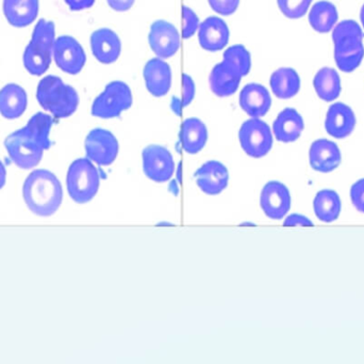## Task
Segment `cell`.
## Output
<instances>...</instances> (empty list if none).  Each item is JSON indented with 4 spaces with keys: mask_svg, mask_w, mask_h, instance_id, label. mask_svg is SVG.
<instances>
[{
    "mask_svg": "<svg viewBox=\"0 0 364 364\" xmlns=\"http://www.w3.org/2000/svg\"><path fill=\"white\" fill-rule=\"evenodd\" d=\"M23 197L28 209L40 217H50L61 207L63 188L51 171H32L23 182Z\"/></svg>",
    "mask_w": 364,
    "mask_h": 364,
    "instance_id": "6da1fadb",
    "label": "cell"
},
{
    "mask_svg": "<svg viewBox=\"0 0 364 364\" xmlns=\"http://www.w3.org/2000/svg\"><path fill=\"white\" fill-rule=\"evenodd\" d=\"M336 64L340 71L352 73L364 58L363 32L354 19L340 21L333 29Z\"/></svg>",
    "mask_w": 364,
    "mask_h": 364,
    "instance_id": "7a4b0ae2",
    "label": "cell"
},
{
    "mask_svg": "<svg viewBox=\"0 0 364 364\" xmlns=\"http://www.w3.org/2000/svg\"><path fill=\"white\" fill-rule=\"evenodd\" d=\"M36 100L43 109L57 119L74 115L80 102L78 92L55 75L41 79L36 88Z\"/></svg>",
    "mask_w": 364,
    "mask_h": 364,
    "instance_id": "3957f363",
    "label": "cell"
},
{
    "mask_svg": "<svg viewBox=\"0 0 364 364\" xmlns=\"http://www.w3.org/2000/svg\"><path fill=\"white\" fill-rule=\"evenodd\" d=\"M100 185V171L89 158H78L70 164L66 187L73 201L78 204L90 202L97 194Z\"/></svg>",
    "mask_w": 364,
    "mask_h": 364,
    "instance_id": "277c9868",
    "label": "cell"
},
{
    "mask_svg": "<svg viewBox=\"0 0 364 364\" xmlns=\"http://www.w3.org/2000/svg\"><path fill=\"white\" fill-rule=\"evenodd\" d=\"M132 104L134 96L129 85L121 80L111 81L94 100L91 113L100 119H114L132 108Z\"/></svg>",
    "mask_w": 364,
    "mask_h": 364,
    "instance_id": "5b68a950",
    "label": "cell"
},
{
    "mask_svg": "<svg viewBox=\"0 0 364 364\" xmlns=\"http://www.w3.org/2000/svg\"><path fill=\"white\" fill-rule=\"evenodd\" d=\"M4 147L11 160L23 170L38 166L45 151L25 128L9 135L4 140Z\"/></svg>",
    "mask_w": 364,
    "mask_h": 364,
    "instance_id": "8992f818",
    "label": "cell"
},
{
    "mask_svg": "<svg viewBox=\"0 0 364 364\" xmlns=\"http://www.w3.org/2000/svg\"><path fill=\"white\" fill-rule=\"evenodd\" d=\"M239 140L242 149L248 156L261 158L269 153L274 139L267 123L260 118H252L240 128Z\"/></svg>",
    "mask_w": 364,
    "mask_h": 364,
    "instance_id": "52a82bcc",
    "label": "cell"
},
{
    "mask_svg": "<svg viewBox=\"0 0 364 364\" xmlns=\"http://www.w3.org/2000/svg\"><path fill=\"white\" fill-rule=\"evenodd\" d=\"M85 155L98 166H110L119 155V145L117 137L105 128H94L85 141Z\"/></svg>",
    "mask_w": 364,
    "mask_h": 364,
    "instance_id": "ba28073f",
    "label": "cell"
},
{
    "mask_svg": "<svg viewBox=\"0 0 364 364\" xmlns=\"http://www.w3.org/2000/svg\"><path fill=\"white\" fill-rule=\"evenodd\" d=\"M143 171L156 183H166L175 173V162L172 153L159 145H151L142 152Z\"/></svg>",
    "mask_w": 364,
    "mask_h": 364,
    "instance_id": "9c48e42d",
    "label": "cell"
},
{
    "mask_svg": "<svg viewBox=\"0 0 364 364\" xmlns=\"http://www.w3.org/2000/svg\"><path fill=\"white\" fill-rule=\"evenodd\" d=\"M53 58L58 68L70 75L79 74L87 62L82 45L70 36L57 38L53 45Z\"/></svg>",
    "mask_w": 364,
    "mask_h": 364,
    "instance_id": "30bf717a",
    "label": "cell"
},
{
    "mask_svg": "<svg viewBox=\"0 0 364 364\" xmlns=\"http://www.w3.org/2000/svg\"><path fill=\"white\" fill-rule=\"evenodd\" d=\"M149 43L151 51L157 57L168 59L176 55L181 48V36L172 23L164 19H158L151 24Z\"/></svg>",
    "mask_w": 364,
    "mask_h": 364,
    "instance_id": "8fae6325",
    "label": "cell"
},
{
    "mask_svg": "<svg viewBox=\"0 0 364 364\" xmlns=\"http://www.w3.org/2000/svg\"><path fill=\"white\" fill-rule=\"evenodd\" d=\"M290 190L282 182L271 181L265 184L260 194V207L267 217L282 220L291 209Z\"/></svg>",
    "mask_w": 364,
    "mask_h": 364,
    "instance_id": "7c38bea8",
    "label": "cell"
},
{
    "mask_svg": "<svg viewBox=\"0 0 364 364\" xmlns=\"http://www.w3.org/2000/svg\"><path fill=\"white\" fill-rule=\"evenodd\" d=\"M195 181L201 192L209 196H216L226 189L229 183L228 169L218 160H209L194 175Z\"/></svg>",
    "mask_w": 364,
    "mask_h": 364,
    "instance_id": "4fadbf2b",
    "label": "cell"
},
{
    "mask_svg": "<svg viewBox=\"0 0 364 364\" xmlns=\"http://www.w3.org/2000/svg\"><path fill=\"white\" fill-rule=\"evenodd\" d=\"M143 77L147 91L155 98H162L170 92L172 87V68L161 58H153L145 64Z\"/></svg>",
    "mask_w": 364,
    "mask_h": 364,
    "instance_id": "5bb4252c",
    "label": "cell"
},
{
    "mask_svg": "<svg viewBox=\"0 0 364 364\" xmlns=\"http://www.w3.org/2000/svg\"><path fill=\"white\" fill-rule=\"evenodd\" d=\"M92 53L98 62L112 64L122 53V41L119 34L110 28H100L91 34Z\"/></svg>",
    "mask_w": 364,
    "mask_h": 364,
    "instance_id": "9a60e30c",
    "label": "cell"
},
{
    "mask_svg": "<svg viewBox=\"0 0 364 364\" xmlns=\"http://www.w3.org/2000/svg\"><path fill=\"white\" fill-rule=\"evenodd\" d=\"M230 38V31L224 19L218 16H210L200 23L198 28V43L205 51H222L227 46Z\"/></svg>",
    "mask_w": 364,
    "mask_h": 364,
    "instance_id": "2e32d148",
    "label": "cell"
},
{
    "mask_svg": "<svg viewBox=\"0 0 364 364\" xmlns=\"http://www.w3.org/2000/svg\"><path fill=\"white\" fill-rule=\"evenodd\" d=\"M242 77L243 76L237 68L223 60L210 73V89L218 98L233 95L239 89Z\"/></svg>",
    "mask_w": 364,
    "mask_h": 364,
    "instance_id": "e0dca14e",
    "label": "cell"
},
{
    "mask_svg": "<svg viewBox=\"0 0 364 364\" xmlns=\"http://www.w3.org/2000/svg\"><path fill=\"white\" fill-rule=\"evenodd\" d=\"M356 124V115L348 105L335 103L329 107L325 119V130L333 138L344 139L350 136Z\"/></svg>",
    "mask_w": 364,
    "mask_h": 364,
    "instance_id": "ac0fdd59",
    "label": "cell"
},
{
    "mask_svg": "<svg viewBox=\"0 0 364 364\" xmlns=\"http://www.w3.org/2000/svg\"><path fill=\"white\" fill-rule=\"evenodd\" d=\"M309 162L314 170L329 173L336 170L341 164V151L333 141L318 139L310 147Z\"/></svg>",
    "mask_w": 364,
    "mask_h": 364,
    "instance_id": "d6986e66",
    "label": "cell"
},
{
    "mask_svg": "<svg viewBox=\"0 0 364 364\" xmlns=\"http://www.w3.org/2000/svg\"><path fill=\"white\" fill-rule=\"evenodd\" d=\"M239 103L241 108L250 117H264L271 109V94L269 90L260 83H248L240 93Z\"/></svg>",
    "mask_w": 364,
    "mask_h": 364,
    "instance_id": "ffe728a7",
    "label": "cell"
},
{
    "mask_svg": "<svg viewBox=\"0 0 364 364\" xmlns=\"http://www.w3.org/2000/svg\"><path fill=\"white\" fill-rule=\"evenodd\" d=\"M2 10L11 26L15 28L28 27L38 17L40 0H4Z\"/></svg>",
    "mask_w": 364,
    "mask_h": 364,
    "instance_id": "44dd1931",
    "label": "cell"
},
{
    "mask_svg": "<svg viewBox=\"0 0 364 364\" xmlns=\"http://www.w3.org/2000/svg\"><path fill=\"white\" fill-rule=\"evenodd\" d=\"M305 128L303 117L294 108H286L277 115L273 124L274 136L278 141L291 143L301 137Z\"/></svg>",
    "mask_w": 364,
    "mask_h": 364,
    "instance_id": "7402d4cb",
    "label": "cell"
},
{
    "mask_svg": "<svg viewBox=\"0 0 364 364\" xmlns=\"http://www.w3.org/2000/svg\"><path fill=\"white\" fill-rule=\"evenodd\" d=\"M28 106L27 92L17 83H8L0 90V115L8 120L18 119Z\"/></svg>",
    "mask_w": 364,
    "mask_h": 364,
    "instance_id": "603a6c76",
    "label": "cell"
},
{
    "mask_svg": "<svg viewBox=\"0 0 364 364\" xmlns=\"http://www.w3.org/2000/svg\"><path fill=\"white\" fill-rule=\"evenodd\" d=\"M208 128L201 120L188 118L181 126V141L182 147L188 154L199 153L207 145Z\"/></svg>",
    "mask_w": 364,
    "mask_h": 364,
    "instance_id": "cb8c5ba5",
    "label": "cell"
},
{
    "mask_svg": "<svg viewBox=\"0 0 364 364\" xmlns=\"http://www.w3.org/2000/svg\"><path fill=\"white\" fill-rule=\"evenodd\" d=\"M269 85L276 98L289 100L301 90V77L294 68H280L272 74Z\"/></svg>",
    "mask_w": 364,
    "mask_h": 364,
    "instance_id": "d4e9b609",
    "label": "cell"
},
{
    "mask_svg": "<svg viewBox=\"0 0 364 364\" xmlns=\"http://www.w3.org/2000/svg\"><path fill=\"white\" fill-rule=\"evenodd\" d=\"M314 87L321 100L333 102L339 98L342 91L339 73L335 68H321L314 76Z\"/></svg>",
    "mask_w": 364,
    "mask_h": 364,
    "instance_id": "484cf974",
    "label": "cell"
},
{
    "mask_svg": "<svg viewBox=\"0 0 364 364\" xmlns=\"http://www.w3.org/2000/svg\"><path fill=\"white\" fill-rule=\"evenodd\" d=\"M310 26L320 33H328L337 25L339 19L337 6L331 1L316 2L309 12Z\"/></svg>",
    "mask_w": 364,
    "mask_h": 364,
    "instance_id": "4316f807",
    "label": "cell"
},
{
    "mask_svg": "<svg viewBox=\"0 0 364 364\" xmlns=\"http://www.w3.org/2000/svg\"><path fill=\"white\" fill-rule=\"evenodd\" d=\"M314 209L318 220L331 224L336 222L341 214V199L335 190H321L314 198Z\"/></svg>",
    "mask_w": 364,
    "mask_h": 364,
    "instance_id": "83f0119b",
    "label": "cell"
},
{
    "mask_svg": "<svg viewBox=\"0 0 364 364\" xmlns=\"http://www.w3.org/2000/svg\"><path fill=\"white\" fill-rule=\"evenodd\" d=\"M53 61V51L30 41L23 55L26 71L34 76H42L48 71Z\"/></svg>",
    "mask_w": 364,
    "mask_h": 364,
    "instance_id": "f1b7e54d",
    "label": "cell"
},
{
    "mask_svg": "<svg viewBox=\"0 0 364 364\" xmlns=\"http://www.w3.org/2000/svg\"><path fill=\"white\" fill-rule=\"evenodd\" d=\"M53 118L44 113H36L30 118L25 128L30 135L38 141V145L46 151L53 145L50 138V130L53 128Z\"/></svg>",
    "mask_w": 364,
    "mask_h": 364,
    "instance_id": "f546056e",
    "label": "cell"
},
{
    "mask_svg": "<svg viewBox=\"0 0 364 364\" xmlns=\"http://www.w3.org/2000/svg\"><path fill=\"white\" fill-rule=\"evenodd\" d=\"M223 59L237 68L243 77L246 76L252 68V56L244 45L237 44L229 47L225 51Z\"/></svg>",
    "mask_w": 364,
    "mask_h": 364,
    "instance_id": "4dcf8cb0",
    "label": "cell"
},
{
    "mask_svg": "<svg viewBox=\"0 0 364 364\" xmlns=\"http://www.w3.org/2000/svg\"><path fill=\"white\" fill-rule=\"evenodd\" d=\"M55 40V23L45 19H40L32 32L31 42L53 51Z\"/></svg>",
    "mask_w": 364,
    "mask_h": 364,
    "instance_id": "1f68e13d",
    "label": "cell"
},
{
    "mask_svg": "<svg viewBox=\"0 0 364 364\" xmlns=\"http://www.w3.org/2000/svg\"><path fill=\"white\" fill-rule=\"evenodd\" d=\"M314 0H277L279 10L284 16L299 19L305 16Z\"/></svg>",
    "mask_w": 364,
    "mask_h": 364,
    "instance_id": "d6a6232c",
    "label": "cell"
},
{
    "mask_svg": "<svg viewBox=\"0 0 364 364\" xmlns=\"http://www.w3.org/2000/svg\"><path fill=\"white\" fill-rule=\"evenodd\" d=\"M182 17H183V29H182V38H190L198 31L199 21L198 16L196 13L188 8V6H184L182 8Z\"/></svg>",
    "mask_w": 364,
    "mask_h": 364,
    "instance_id": "836d02e7",
    "label": "cell"
},
{
    "mask_svg": "<svg viewBox=\"0 0 364 364\" xmlns=\"http://www.w3.org/2000/svg\"><path fill=\"white\" fill-rule=\"evenodd\" d=\"M241 0H208L212 10L218 14L229 16L237 10Z\"/></svg>",
    "mask_w": 364,
    "mask_h": 364,
    "instance_id": "e575fe53",
    "label": "cell"
},
{
    "mask_svg": "<svg viewBox=\"0 0 364 364\" xmlns=\"http://www.w3.org/2000/svg\"><path fill=\"white\" fill-rule=\"evenodd\" d=\"M350 200L355 209L364 214V179L357 181L350 188Z\"/></svg>",
    "mask_w": 364,
    "mask_h": 364,
    "instance_id": "d590c367",
    "label": "cell"
},
{
    "mask_svg": "<svg viewBox=\"0 0 364 364\" xmlns=\"http://www.w3.org/2000/svg\"><path fill=\"white\" fill-rule=\"evenodd\" d=\"M182 83H183V95H182V105L183 107H188L193 102L196 93L195 83L190 75L184 74L182 77Z\"/></svg>",
    "mask_w": 364,
    "mask_h": 364,
    "instance_id": "8d00e7d4",
    "label": "cell"
},
{
    "mask_svg": "<svg viewBox=\"0 0 364 364\" xmlns=\"http://www.w3.org/2000/svg\"><path fill=\"white\" fill-rule=\"evenodd\" d=\"M284 224L286 227L314 226V224H312V222L309 218L306 217V216L301 215V214H292V215L288 216V217L286 218V220H284Z\"/></svg>",
    "mask_w": 364,
    "mask_h": 364,
    "instance_id": "74e56055",
    "label": "cell"
},
{
    "mask_svg": "<svg viewBox=\"0 0 364 364\" xmlns=\"http://www.w3.org/2000/svg\"><path fill=\"white\" fill-rule=\"evenodd\" d=\"M136 0H107L109 6L117 12H126L130 10Z\"/></svg>",
    "mask_w": 364,
    "mask_h": 364,
    "instance_id": "f35d334b",
    "label": "cell"
},
{
    "mask_svg": "<svg viewBox=\"0 0 364 364\" xmlns=\"http://www.w3.org/2000/svg\"><path fill=\"white\" fill-rule=\"evenodd\" d=\"M72 11H82L92 8L95 0H64Z\"/></svg>",
    "mask_w": 364,
    "mask_h": 364,
    "instance_id": "ab89813d",
    "label": "cell"
},
{
    "mask_svg": "<svg viewBox=\"0 0 364 364\" xmlns=\"http://www.w3.org/2000/svg\"><path fill=\"white\" fill-rule=\"evenodd\" d=\"M171 109H172V111L175 115H181V111L182 109H183L182 100L177 98V96H174V98H172V103H171Z\"/></svg>",
    "mask_w": 364,
    "mask_h": 364,
    "instance_id": "60d3db41",
    "label": "cell"
},
{
    "mask_svg": "<svg viewBox=\"0 0 364 364\" xmlns=\"http://www.w3.org/2000/svg\"><path fill=\"white\" fill-rule=\"evenodd\" d=\"M6 166H4V162L0 160V190L4 188V186L6 185Z\"/></svg>",
    "mask_w": 364,
    "mask_h": 364,
    "instance_id": "b9f144b4",
    "label": "cell"
},
{
    "mask_svg": "<svg viewBox=\"0 0 364 364\" xmlns=\"http://www.w3.org/2000/svg\"><path fill=\"white\" fill-rule=\"evenodd\" d=\"M360 19H361V23H363V26L364 28V4L363 6V8H361V11H360Z\"/></svg>",
    "mask_w": 364,
    "mask_h": 364,
    "instance_id": "7bdbcfd3",
    "label": "cell"
}]
</instances>
